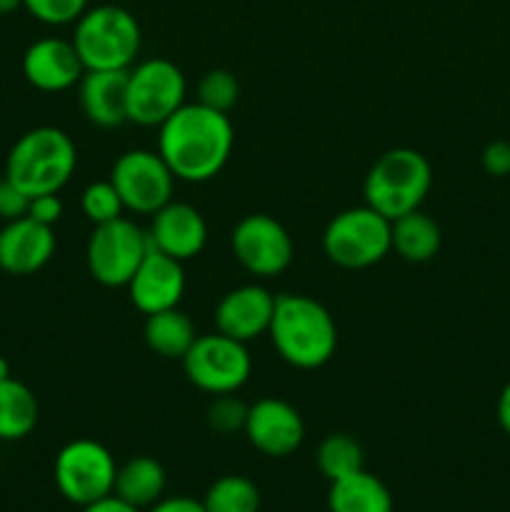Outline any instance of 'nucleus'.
I'll return each instance as SVG.
<instances>
[{"instance_id":"f257e3e1","label":"nucleus","mask_w":510,"mask_h":512,"mask_svg":"<svg viewBox=\"0 0 510 512\" xmlns=\"http://www.w3.org/2000/svg\"><path fill=\"white\" fill-rule=\"evenodd\" d=\"M233 145L235 130L228 113L200 103H185L160 125L158 153L175 180L185 183L213 180L228 165Z\"/></svg>"},{"instance_id":"f03ea898","label":"nucleus","mask_w":510,"mask_h":512,"mask_svg":"<svg viewBox=\"0 0 510 512\" xmlns=\"http://www.w3.org/2000/svg\"><path fill=\"white\" fill-rule=\"evenodd\" d=\"M268 335L280 358L300 370L323 368L338 348L333 315L323 303L300 293L275 295Z\"/></svg>"},{"instance_id":"7ed1b4c3","label":"nucleus","mask_w":510,"mask_h":512,"mask_svg":"<svg viewBox=\"0 0 510 512\" xmlns=\"http://www.w3.org/2000/svg\"><path fill=\"white\" fill-rule=\"evenodd\" d=\"M78 150L65 130L40 125L15 140L5 160V178L13 180L25 195L60 193L73 178Z\"/></svg>"},{"instance_id":"20e7f679","label":"nucleus","mask_w":510,"mask_h":512,"mask_svg":"<svg viewBox=\"0 0 510 512\" xmlns=\"http://www.w3.org/2000/svg\"><path fill=\"white\" fill-rule=\"evenodd\" d=\"M433 185L428 158L413 148H393L380 155L365 175V205L378 210L393 223L423 205Z\"/></svg>"},{"instance_id":"39448f33","label":"nucleus","mask_w":510,"mask_h":512,"mask_svg":"<svg viewBox=\"0 0 510 512\" xmlns=\"http://www.w3.org/2000/svg\"><path fill=\"white\" fill-rule=\"evenodd\" d=\"M140 43L138 20L120 5H95L75 20L73 45L85 70H130Z\"/></svg>"},{"instance_id":"423d86ee","label":"nucleus","mask_w":510,"mask_h":512,"mask_svg":"<svg viewBox=\"0 0 510 512\" xmlns=\"http://www.w3.org/2000/svg\"><path fill=\"white\" fill-rule=\"evenodd\" d=\"M323 250L340 268H370L393 250V223L370 205L348 208L325 228Z\"/></svg>"},{"instance_id":"0eeeda50","label":"nucleus","mask_w":510,"mask_h":512,"mask_svg":"<svg viewBox=\"0 0 510 512\" xmlns=\"http://www.w3.org/2000/svg\"><path fill=\"white\" fill-rule=\"evenodd\" d=\"M115 473H118V465H115L113 453L98 440H70L55 455V488L68 503L78 508H85L105 495H113Z\"/></svg>"},{"instance_id":"6e6552de","label":"nucleus","mask_w":510,"mask_h":512,"mask_svg":"<svg viewBox=\"0 0 510 512\" xmlns=\"http://www.w3.org/2000/svg\"><path fill=\"white\" fill-rule=\"evenodd\" d=\"M188 83L173 60L150 58L128 70V120L143 128L163 125L185 105Z\"/></svg>"},{"instance_id":"1a4fd4ad","label":"nucleus","mask_w":510,"mask_h":512,"mask_svg":"<svg viewBox=\"0 0 510 512\" xmlns=\"http://www.w3.org/2000/svg\"><path fill=\"white\" fill-rule=\"evenodd\" d=\"M190 383L210 395L238 393L250 378L253 360L248 345L223 333L198 335L183 358Z\"/></svg>"},{"instance_id":"9d476101","label":"nucleus","mask_w":510,"mask_h":512,"mask_svg":"<svg viewBox=\"0 0 510 512\" xmlns=\"http://www.w3.org/2000/svg\"><path fill=\"white\" fill-rule=\"evenodd\" d=\"M150 250L148 230L133 220L115 218L110 223L95 225L88 240L85 260L88 270L105 288H125Z\"/></svg>"},{"instance_id":"9b49d317","label":"nucleus","mask_w":510,"mask_h":512,"mask_svg":"<svg viewBox=\"0 0 510 512\" xmlns=\"http://www.w3.org/2000/svg\"><path fill=\"white\" fill-rule=\"evenodd\" d=\"M110 183L118 190L125 210L155 215L173 200L175 175L158 150L135 148L115 160Z\"/></svg>"},{"instance_id":"f8f14e48","label":"nucleus","mask_w":510,"mask_h":512,"mask_svg":"<svg viewBox=\"0 0 510 512\" xmlns=\"http://www.w3.org/2000/svg\"><path fill=\"white\" fill-rule=\"evenodd\" d=\"M230 245L235 260L255 278H275L293 263V238L273 215H245L235 225Z\"/></svg>"},{"instance_id":"ddd939ff","label":"nucleus","mask_w":510,"mask_h":512,"mask_svg":"<svg viewBox=\"0 0 510 512\" xmlns=\"http://www.w3.org/2000/svg\"><path fill=\"white\" fill-rule=\"evenodd\" d=\"M250 445L268 458H288L303 445L305 423L298 410L280 398H263L250 405L245 420Z\"/></svg>"},{"instance_id":"4468645a","label":"nucleus","mask_w":510,"mask_h":512,"mask_svg":"<svg viewBox=\"0 0 510 512\" xmlns=\"http://www.w3.org/2000/svg\"><path fill=\"white\" fill-rule=\"evenodd\" d=\"M125 288L130 293V303L143 315L178 308L180 298L185 293L183 263L150 245L143 263L138 265V270H135V275Z\"/></svg>"},{"instance_id":"2eb2a0df","label":"nucleus","mask_w":510,"mask_h":512,"mask_svg":"<svg viewBox=\"0 0 510 512\" xmlns=\"http://www.w3.org/2000/svg\"><path fill=\"white\" fill-rule=\"evenodd\" d=\"M275 295L258 283L240 285L225 293L215 308V328L228 338L248 345L270 330Z\"/></svg>"},{"instance_id":"dca6fc26","label":"nucleus","mask_w":510,"mask_h":512,"mask_svg":"<svg viewBox=\"0 0 510 512\" xmlns=\"http://www.w3.org/2000/svg\"><path fill=\"white\" fill-rule=\"evenodd\" d=\"M23 75L43 93H63L80 83L85 68L73 40L40 38L25 50Z\"/></svg>"},{"instance_id":"f3484780","label":"nucleus","mask_w":510,"mask_h":512,"mask_svg":"<svg viewBox=\"0 0 510 512\" xmlns=\"http://www.w3.org/2000/svg\"><path fill=\"white\" fill-rule=\"evenodd\" d=\"M148 240L155 250L185 263L203 253L205 243H208V225L198 208L170 200L153 215Z\"/></svg>"},{"instance_id":"a211bd4d","label":"nucleus","mask_w":510,"mask_h":512,"mask_svg":"<svg viewBox=\"0 0 510 512\" xmlns=\"http://www.w3.org/2000/svg\"><path fill=\"white\" fill-rule=\"evenodd\" d=\"M55 255V235L50 225L30 215L10 220L0 230V270L8 275H33Z\"/></svg>"},{"instance_id":"6ab92c4d","label":"nucleus","mask_w":510,"mask_h":512,"mask_svg":"<svg viewBox=\"0 0 510 512\" xmlns=\"http://www.w3.org/2000/svg\"><path fill=\"white\" fill-rule=\"evenodd\" d=\"M80 110L98 128L128 123V70H85L78 83Z\"/></svg>"},{"instance_id":"aec40b11","label":"nucleus","mask_w":510,"mask_h":512,"mask_svg":"<svg viewBox=\"0 0 510 512\" xmlns=\"http://www.w3.org/2000/svg\"><path fill=\"white\" fill-rule=\"evenodd\" d=\"M330 512H393V495L378 475L368 470L340 478L330 483L328 490Z\"/></svg>"},{"instance_id":"412c9836","label":"nucleus","mask_w":510,"mask_h":512,"mask_svg":"<svg viewBox=\"0 0 510 512\" xmlns=\"http://www.w3.org/2000/svg\"><path fill=\"white\" fill-rule=\"evenodd\" d=\"M163 493L165 470L155 458L138 455V458H130L125 460L123 465H118L113 495H118L120 500L143 510L153 508V505L163 498Z\"/></svg>"},{"instance_id":"4be33fe9","label":"nucleus","mask_w":510,"mask_h":512,"mask_svg":"<svg viewBox=\"0 0 510 512\" xmlns=\"http://www.w3.org/2000/svg\"><path fill=\"white\" fill-rule=\"evenodd\" d=\"M143 338L145 345H148L155 355H160V358L183 360L185 353L190 350V345L198 338V333H195L193 320H190L183 310L168 308L145 318Z\"/></svg>"},{"instance_id":"5701e85b","label":"nucleus","mask_w":510,"mask_h":512,"mask_svg":"<svg viewBox=\"0 0 510 512\" xmlns=\"http://www.w3.org/2000/svg\"><path fill=\"white\" fill-rule=\"evenodd\" d=\"M440 225L423 210L393 220V250L408 263H428L440 250Z\"/></svg>"},{"instance_id":"b1692460","label":"nucleus","mask_w":510,"mask_h":512,"mask_svg":"<svg viewBox=\"0 0 510 512\" xmlns=\"http://www.w3.org/2000/svg\"><path fill=\"white\" fill-rule=\"evenodd\" d=\"M38 425V398L20 380L0 383V440H23Z\"/></svg>"},{"instance_id":"393cba45","label":"nucleus","mask_w":510,"mask_h":512,"mask_svg":"<svg viewBox=\"0 0 510 512\" xmlns=\"http://www.w3.org/2000/svg\"><path fill=\"white\" fill-rule=\"evenodd\" d=\"M205 512H258L260 490L245 475H223L203 498Z\"/></svg>"},{"instance_id":"a878e982","label":"nucleus","mask_w":510,"mask_h":512,"mask_svg":"<svg viewBox=\"0 0 510 512\" xmlns=\"http://www.w3.org/2000/svg\"><path fill=\"white\" fill-rule=\"evenodd\" d=\"M318 468L330 483L340 478H348V475L358 473L363 470L365 465V453H363V445L348 433H333L320 443L318 455Z\"/></svg>"},{"instance_id":"bb28decb","label":"nucleus","mask_w":510,"mask_h":512,"mask_svg":"<svg viewBox=\"0 0 510 512\" xmlns=\"http://www.w3.org/2000/svg\"><path fill=\"white\" fill-rule=\"evenodd\" d=\"M240 98V83L230 70L215 68L200 78L198 83V103L205 108H213L218 113H230Z\"/></svg>"},{"instance_id":"cd10ccee","label":"nucleus","mask_w":510,"mask_h":512,"mask_svg":"<svg viewBox=\"0 0 510 512\" xmlns=\"http://www.w3.org/2000/svg\"><path fill=\"white\" fill-rule=\"evenodd\" d=\"M80 208H83L85 218L93 225L110 223L115 218H123V200H120L118 190L110 180H98V183H90L83 190V198H80Z\"/></svg>"},{"instance_id":"c85d7f7f","label":"nucleus","mask_w":510,"mask_h":512,"mask_svg":"<svg viewBox=\"0 0 510 512\" xmlns=\"http://www.w3.org/2000/svg\"><path fill=\"white\" fill-rule=\"evenodd\" d=\"M250 405L235 398V393L215 395V400L208 408V425L220 435H233L238 430H245V420H248Z\"/></svg>"},{"instance_id":"c756f323","label":"nucleus","mask_w":510,"mask_h":512,"mask_svg":"<svg viewBox=\"0 0 510 512\" xmlns=\"http://www.w3.org/2000/svg\"><path fill=\"white\" fill-rule=\"evenodd\" d=\"M23 8L45 25H68L88 10V0H23Z\"/></svg>"},{"instance_id":"7c9ffc66","label":"nucleus","mask_w":510,"mask_h":512,"mask_svg":"<svg viewBox=\"0 0 510 512\" xmlns=\"http://www.w3.org/2000/svg\"><path fill=\"white\" fill-rule=\"evenodd\" d=\"M30 208V195H25L13 180H8L3 175L0 178V220L10 223V220H18L28 215Z\"/></svg>"},{"instance_id":"2f4dec72","label":"nucleus","mask_w":510,"mask_h":512,"mask_svg":"<svg viewBox=\"0 0 510 512\" xmlns=\"http://www.w3.org/2000/svg\"><path fill=\"white\" fill-rule=\"evenodd\" d=\"M483 168L493 178L510 175V143L508 140H493L483 150Z\"/></svg>"},{"instance_id":"473e14b6","label":"nucleus","mask_w":510,"mask_h":512,"mask_svg":"<svg viewBox=\"0 0 510 512\" xmlns=\"http://www.w3.org/2000/svg\"><path fill=\"white\" fill-rule=\"evenodd\" d=\"M28 215L33 220H38V223L50 225V228H53V225L60 220V215H63V203H60L58 193H45V195H35V198H30Z\"/></svg>"},{"instance_id":"72a5a7b5","label":"nucleus","mask_w":510,"mask_h":512,"mask_svg":"<svg viewBox=\"0 0 510 512\" xmlns=\"http://www.w3.org/2000/svg\"><path fill=\"white\" fill-rule=\"evenodd\" d=\"M150 512H205V508H203V500L175 495V498H160L158 503L150 508Z\"/></svg>"},{"instance_id":"f704fd0d","label":"nucleus","mask_w":510,"mask_h":512,"mask_svg":"<svg viewBox=\"0 0 510 512\" xmlns=\"http://www.w3.org/2000/svg\"><path fill=\"white\" fill-rule=\"evenodd\" d=\"M83 512H140L135 505L125 503L118 495H105V498L95 500V503L85 505Z\"/></svg>"},{"instance_id":"c9c22d12","label":"nucleus","mask_w":510,"mask_h":512,"mask_svg":"<svg viewBox=\"0 0 510 512\" xmlns=\"http://www.w3.org/2000/svg\"><path fill=\"white\" fill-rule=\"evenodd\" d=\"M495 415H498V423L503 428V433L510 438V380L505 383V388L500 390L498 408H495Z\"/></svg>"},{"instance_id":"e433bc0d","label":"nucleus","mask_w":510,"mask_h":512,"mask_svg":"<svg viewBox=\"0 0 510 512\" xmlns=\"http://www.w3.org/2000/svg\"><path fill=\"white\" fill-rule=\"evenodd\" d=\"M23 8V0H0V15H10Z\"/></svg>"},{"instance_id":"4c0bfd02","label":"nucleus","mask_w":510,"mask_h":512,"mask_svg":"<svg viewBox=\"0 0 510 512\" xmlns=\"http://www.w3.org/2000/svg\"><path fill=\"white\" fill-rule=\"evenodd\" d=\"M8 378H13V375H10V363L3 358V355H0V383Z\"/></svg>"}]
</instances>
